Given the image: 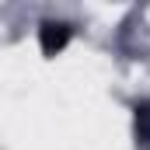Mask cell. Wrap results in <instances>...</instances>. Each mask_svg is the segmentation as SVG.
Here are the masks:
<instances>
[{"label": "cell", "mask_w": 150, "mask_h": 150, "mask_svg": "<svg viewBox=\"0 0 150 150\" xmlns=\"http://www.w3.org/2000/svg\"><path fill=\"white\" fill-rule=\"evenodd\" d=\"M70 38H74V28L67 21H42L38 25V45L45 56H59Z\"/></svg>", "instance_id": "obj_1"}, {"label": "cell", "mask_w": 150, "mask_h": 150, "mask_svg": "<svg viewBox=\"0 0 150 150\" xmlns=\"http://www.w3.org/2000/svg\"><path fill=\"white\" fill-rule=\"evenodd\" d=\"M133 136L140 150H150V98L133 105Z\"/></svg>", "instance_id": "obj_2"}]
</instances>
